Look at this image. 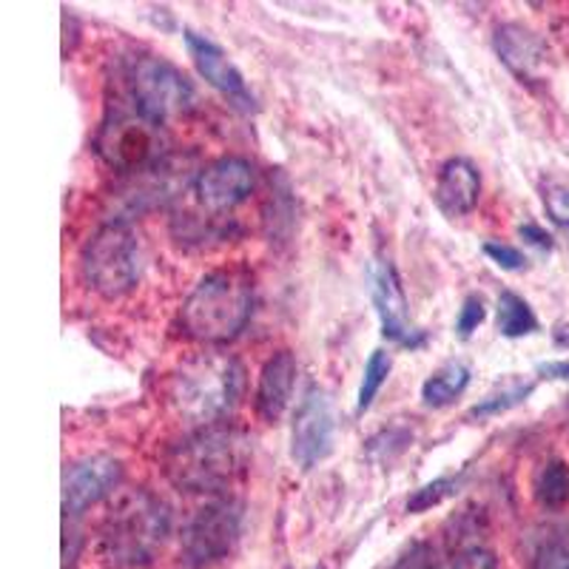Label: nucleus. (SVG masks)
Instances as JSON below:
<instances>
[{"label":"nucleus","instance_id":"f257e3e1","mask_svg":"<svg viewBox=\"0 0 569 569\" xmlns=\"http://www.w3.org/2000/svg\"><path fill=\"white\" fill-rule=\"evenodd\" d=\"M251 465V439L231 425L200 427L171 447L162 470L166 479L191 496H220L231 490Z\"/></svg>","mask_w":569,"mask_h":569},{"label":"nucleus","instance_id":"f03ea898","mask_svg":"<svg viewBox=\"0 0 569 569\" xmlns=\"http://www.w3.org/2000/svg\"><path fill=\"white\" fill-rule=\"evenodd\" d=\"M171 536V510L146 487L120 490L100 521L98 552L109 569H146Z\"/></svg>","mask_w":569,"mask_h":569},{"label":"nucleus","instance_id":"7ed1b4c3","mask_svg":"<svg viewBox=\"0 0 569 569\" xmlns=\"http://www.w3.org/2000/svg\"><path fill=\"white\" fill-rule=\"evenodd\" d=\"M253 313V279L237 268L211 271L194 284L180 308L182 337L200 345H228Z\"/></svg>","mask_w":569,"mask_h":569},{"label":"nucleus","instance_id":"20e7f679","mask_svg":"<svg viewBox=\"0 0 569 569\" xmlns=\"http://www.w3.org/2000/svg\"><path fill=\"white\" fill-rule=\"evenodd\" d=\"M246 370L228 353H197L171 373L169 405L182 421L200 427L226 425L242 396Z\"/></svg>","mask_w":569,"mask_h":569},{"label":"nucleus","instance_id":"39448f33","mask_svg":"<svg viewBox=\"0 0 569 569\" xmlns=\"http://www.w3.org/2000/svg\"><path fill=\"white\" fill-rule=\"evenodd\" d=\"M114 94L129 100L140 114L160 126L197 109L194 83L182 74V69L157 54H134L123 60L117 71Z\"/></svg>","mask_w":569,"mask_h":569},{"label":"nucleus","instance_id":"423d86ee","mask_svg":"<svg viewBox=\"0 0 569 569\" xmlns=\"http://www.w3.org/2000/svg\"><path fill=\"white\" fill-rule=\"evenodd\" d=\"M200 171L202 166L197 162V154L169 151L149 169L120 177L109 194L111 220L134 222L137 217L151 211H169L188 191H194Z\"/></svg>","mask_w":569,"mask_h":569},{"label":"nucleus","instance_id":"0eeeda50","mask_svg":"<svg viewBox=\"0 0 569 569\" xmlns=\"http://www.w3.org/2000/svg\"><path fill=\"white\" fill-rule=\"evenodd\" d=\"M94 151L117 177H129L154 166L171 149L166 126L154 123L151 117L140 114L129 100L114 94L94 134Z\"/></svg>","mask_w":569,"mask_h":569},{"label":"nucleus","instance_id":"6e6552de","mask_svg":"<svg viewBox=\"0 0 569 569\" xmlns=\"http://www.w3.org/2000/svg\"><path fill=\"white\" fill-rule=\"evenodd\" d=\"M142 273L140 233L131 222L109 220L91 233L80 251V277L103 299H120Z\"/></svg>","mask_w":569,"mask_h":569},{"label":"nucleus","instance_id":"1a4fd4ad","mask_svg":"<svg viewBox=\"0 0 569 569\" xmlns=\"http://www.w3.org/2000/svg\"><path fill=\"white\" fill-rule=\"evenodd\" d=\"M242 505L237 498H213L200 507L182 530L180 563L186 569H206L222 561L240 541Z\"/></svg>","mask_w":569,"mask_h":569},{"label":"nucleus","instance_id":"9d476101","mask_svg":"<svg viewBox=\"0 0 569 569\" xmlns=\"http://www.w3.org/2000/svg\"><path fill=\"white\" fill-rule=\"evenodd\" d=\"M368 288L373 311L382 325V337L399 348L419 350L427 345V333L410 317L408 293L401 284L399 271L388 257H376L368 271Z\"/></svg>","mask_w":569,"mask_h":569},{"label":"nucleus","instance_id":"9b49d317","mask_svg":"<svg viewBox=\"0 0 569 569\" xmlns=\"http://www.w3.org/2000/svg\"><path fill=\"white\" fill-rule=\"evenodd\" d=\"M337 441V413L333 401L319 385L305 390L302 401L297 405L291 427V459L299 470H313L333 453Z\"/></svg>","mask_w":569,"mask_h":569},{"label":"nucleus","instance_id":"f8f14e48","mask_svg":"<svg viewBox=\"0 0 569 569\" xmlns=\"http://www.w3.org/2000/svg\"><path fill=\"white\" fill-rule=\"evenodd\" d=\"M123 485V461L114 456H83L63 470V516L66 521L83 516L89 507L114 496Z\"/></svg>","mask_w":569,"mask_h":569},{"label":"nucleus","instance_id":"ddd939ff","mask_svg":"<svg viewBox=\"0 0 569 569\" xmlns=\"http://www.w3.org/2000/svg\"><path fill=\"white\" fill-rule=\"evenodd\" d=\"M257 188V169L246 157L226 154L220 160L202 166L200 177L194 182L197 206L206 208L208 213H222L242 206Z\"/></svg>","mask_w":569,"mask_h":569},{"label":"nucleus","instance_id":"4468645a","mask_svg":"<svg viewBox=\"0 0 569 569\" xmlns=\"http://www.w3.org/2000/svg\"><path fill=\"white\" fill-rule=\"evenodd\" d=\"M186 49L191 54V60H194V69L200 71V78L213 91H220L233 109L257 111V98L248 89L242 71L233 66V60L222 52L220 46L213 43L211 38H206V34L186 29Z\"/></svg>","mask_w":569,"mask_h":569},{"label":"nucleus","instance_id":"2eb2a0df","mask_svg":"<svg viewBox=\"0 0 569 569\" xmlns=\"http://www.w3.org/2000/svg\"><path fill=\"white\" fill-rule=\"evenodd\" d=\"M492 49L521 83L541 80L547 66V43L532 29L521 23H501L492 34Z\"/></svg>","mask_w":569,"mask_h":569},{"label":"nucleus","instance_id":"dca6fc26","mask_svg":"<svg viewBox=\"0 0 569 569\" xmlns=\"http://www.w3.org/2000/svg\"><path fill=\"white\" fill-rule=\"evenodd\" d=\"M297 373L299 365L291 350H277L273 356H268V362L259 370L257 393H253V410H257L259 419L268 421V425L282 419V413L291 405Z\"/></svg>","mask_w":569,"mask_h":569},{"label":"nucleus","instance_id":"f3484780","mask_svg":"<svg viewBox=\"0 0 569 569\" xmlns=\"http://www.w3.org/2000/svg\"><path fill=\"white\" fill-rule=\"evenodd\" d=\"M433 200L445 217H467L481 200V171L467 157H450L439 169Z\"/></svg>","mask_w":569,"mask_h":569},{"label":"nucleus","instance_id":"a211bd4d","mask_svg":"<svg viewBox=\"0 0 569 569\" xmlns=\"http://www.w3.org/2000/svg\"><path fill=\"white\" fill-rule=\"evenodd\" d=\"M467 388H470V368L461 362H447L425 379V385H421V401H425V408L433 410L450 408L456 399L465 396Z\"/></svg>","mask_w":569,"mask_h":569},{"label":"nucleus","instance_id":"6ab92c4d","mask_svg":"<svg viewBox=\"0 0 569 569\" xmlns=\"http://www.w3.org/2000/svg\"><path fill=\"white\" fill-rule=\"evenodd\" d=\"M496 328L507 339L532 337L538 330V317L525 297H518L516 291H501L496 305Z\"/></svg>","mask_w":569,"mask_h":569},{"label":"nucleus","instance_id":"aec40b11","mask_svg":"<svg viewBox=\"0 0 569 569\" xmlns=\"http://www.w3.org/2000/svg\"><path fill=\"white\" fill-rule=\"evenodd\" d=\"M532 496L543 510H561L569 501V465L561 459H550L541 465L532 481Z\"/></svg>","mask_w":569,"mask_h":569},{"label":"nucleus","instance_id":"412c9836","mask_svg":"<svg viewBox=\"0 0 569 569\" xmlns=\"http://www.w3.org/2000/svg\"><path fill=\"white\" fill-rule=\"evenodd\" d=\"M171 231L186 246H211V242H226L231 237V226L217 222L213 213L208 217H194V213H180L171 222Z\"/></svg>","mask_w":569,"mask_h":569},{"label":"nucleus","instance_id":"4be33fe9","mask_svg":"<svg viewBox=\"0 0 569 569\" xmlns=\"http://www.w3.org/2000/svg\"><path fill=\"white\" fill-rule=\"evenodd\" d=\"M390 370H393V356L385 348H376L365 362L362 382H359V393H356V413L373 408L376 396L382 393L385 382L390 379Z\"/></svg>","mask_w":569,"mask_h":569},{"label":"nucleus","instance_id":"5701e85b","mask_svg":"<svg viewBox=\"0 0 569 569\" xmlns=\"http://www.w3.org/2000/svg\"><path fill=\"white\" fill-rule=\"evenodd\" d=\"M532 390H536V382H512L507 385V388L496 390V393L485 396V399L479 401V405H472L470 413H467V419H496V416L507 413V410L518 408V405H525L527 399L532 396Z\"/></svg>","mask_w":569,"mask_h":569},{"label":"nucleus","instance_id":"b1692460","mask_svg":"<svg viewBox=\"0 0 569 569\" xmlns=\"http://www.w3.org/2000/svg\"><path fill=\"white\" fill-rule=\"evenodd\" d=\"M461 485H465V472H456V476H439V479L427 481V485H421L419 490L410 492L405 510H408L410 516L433 510V507H439L441 501L453 498L456 492L461 490Z\"/></svg>","mask_w":569,"mask_h":569},{"label":"nucleus","instance_id":"393cba45","mask_svg":"<svg viewBox=\"0 0 569 569\" xmlns=\"http://www.w3.org/2000/svg\"><path fill=\"white\" fill-rule=\"evenodd\" d=\"M530 569H569V530H550L538 538Z\"/></svg>","mask_w":569,"mask_h":569},{"label":"nucleus","instance_id":"a878e982","mask_svg":"<svg viewBox=\"0 0 569 569\" xmlns=\"http://www.w3.org/2000/svg\"><path fill=\"white\" fill-rule=\"evenodd\" d=\"M541 202L543 211L558 228L569 233V180L563 177H550L541 182Z\"/></svg>","mask_w":569,"mask_h":569},{"label":"nucleus","instance_id":"bb28decb","mask_svg":"<svg viewBox=\"0 0 569 569\" xmlns=\"http://www.w3.org/2000/svg\"><path fill=\"white\" fill-rule=\"evenodd\" d=\"M481 251H485V257L490 259L492 266L501 268V271L518 273L527 268V253L516 246H507V242L490 240V242H485V248H481Z\"/></svg>","mask_w":569,"mask_h":569},{"label":"nucleus","instance_id":"cd10ccee","mask_svg":"<svg viewBox=\"0 0 569 569\" xmlns=\"http://www.w3.org/2000/svg\"><path fill=\"white\" fill-rule=\"evenodd\" d=\"M487 319V305L485 299L479 297V293H470V297L461 302L459 308V319H456V333H459L461 339H470L476 330L485 325Z\"/></svg>","mask_w":569,"mask_h":569},{"label":"nucleus","instance_id":"c85d7f7f","mask_svg":"<svg viewBox=\"0 0 569 569\" xmlns=\"http://www.w3.org/2000/svg\"><path fill=\"white\" fill-rule=\"evenodd\" d=\"M518 237L527 242V246L538 248L541 253H550L552 251V237L547 231H543L541 226H536V222H525V226H518Z\"/></svg>","mask_w":569,"mask_h":569},{"label":"nucleus","instance_id":"c756f323","mask_svg":"<svg viewBox=\"0 0 569 569\" xmlns=\"http://www.w3.org/2000/svg\"><path fill=\"white\" fill-rule=\"evenodd\" d=\"M543 379H556V382H569V359H558V362H543L538 368Z\"/></svg>","mask_w":569,"mask_h":569},{"label":"nucleus","instance_id":"7c9ffc66","mask_svg":"<svg viewBox=\"0 0 569 569\" xmlns=\"http://www.w3.org/2000/svg\"><path fill=\"white\" fill-rule=\"evenodd\" d=\"M558 342H561L563 348H569V333H558Z\"/></svg>","mask_w":569,"mask_h":569},{"label":"nucleus","instance_id":"2f4dec72","mask_svg":"<svg viewBox=\"0 0 569 569\" xmlns=\"http://www.w3.org/2000/svg\"><path fill=\"white\" fill-rule=\"evenodd\" d=\"M317 569H325V567H317Z\"/></svg>","mask_w":569,"mask_h":569}]
</instances>
